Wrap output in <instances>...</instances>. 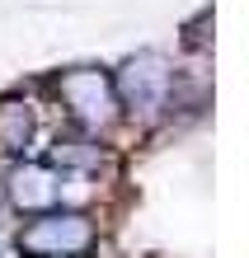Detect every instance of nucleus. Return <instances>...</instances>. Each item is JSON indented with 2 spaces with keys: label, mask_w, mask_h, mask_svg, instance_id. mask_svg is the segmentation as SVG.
I'll list each match as a JSON object with an SVG mask.
<instances>
[{
  "label": "nucleus",
  "mask_w": 249,
  "mask_h": 258,
  "mask_svg": "<svg viewBox=\"0 0 249 258\" xmlns=\"http://www.w3.org/2000/svg\"><path fill=\"white\" fill-rule=\"evenodd\" d=\"M89 239H94V230L80 211H42L38 221H28L19 230V249L38 258H71L89 249Z\"/></svg>",
  "instance_id": "1"
},
{
  "label": "nucleus",
  "mask_w": 249,
  "mask_h": 258,
  "mask_svg": "<svg viewBox=\"0 0 249 258\" xmlns=\"http://www.w3.org/2000/svg\"><path fill=\"white\" fill-rule=\"evenodd\" d=\"M169 85H174V71L165 66V56H136V61L122 66L113 94H122L132 113H155L169 99Z\"/></svg>",
  "instance_id": "2"
},
{
  "label": "nucleus",
  "mask_w": 249,
  "mask_h": 258,
  "mask_svg": "<svg viewBox=\"0 0 249 258\" xmlns=\"http://www.w3.org/2000/svg\"><path fill=\"white\" fill-rule=\"evenodd\" d=\"M10 202L24 207V211H57L61 202V174L47 169V164H19V169L10 174Z\"/></svg>",
  "instance_id": "3"
},
{
  "label": "nucleus",
  "mask_w": 249,
  "mask_h": 258,
  "mask_svg": "<svg viewBox=\"0 0 249 258\" xmlns=\"http://www.w3.org/2000/svg\"><path fill=\"white\" fill-rule=\"evenodd\" d=\"M61 94H66L71 113H75V117H85V122H108V117H113V108H118L113 85H108L99 71L66 75V80H61Z\"/></svg>",
  "instance_id": "4"
},
{
  "label": "nucleus",
  "mask_w": 249,
  "mask_h": 258,
  "mask_svg": "<svg viewBox=\"0 0 249 258\" xmlns=\"http://www.w3.org/2000/svg\"><path fill=\"white\" fill-rule=\"evenodd\" d=\"M24 141H28V113L19 108V103H5V108H0V146L19 150Z\"/></svg>",
  "instance_id": "5"
}]
</instances>
